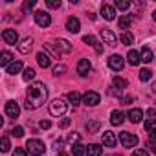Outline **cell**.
<instances>
[{
	"label": "cell",
	"mask_w": 156,
	"mask_h": 156,
	"mask_svg": "<svg viewBox=\"0 0 156 156\" xmlns=\"http://www.w3.org/2000/svg\"><path fill=\"white\" fill-rule=\"evenodd\" d=\"M2 39L6 44H17L19 42V33L15 30H4L2 31Z\"/></svg>",
	"instance_id": "7c38bea8"
},
{
	"label": "cell",
	"mask_w": 156,
	"mask_h": 156,
	"mask_svg": "<svg viewBox=\"0 0 156 156\" xmlns=\"http://www.w3.org/2000/svg\"><path fill=\"white\" fill-rule=\"evenodd\" d=\"M92 70V62L88 61V59H81L79 62H77V73H79L81 77H85V75H88V72Z\"/></svg>",
	"instance_id": "8fae6325"
},
{
	"label": "cell",
	"mask_w": 156,
	"mask_h": 156,
	"mask_svg": "<svg viewBox=\"0 0 156 156\" xmlns=\"http://www.w3.org/2000/svg\"><path fill=\"white\" fill-rule=\"evenodd\" d=\"M83 42H87V44H88V46H92V48L98 44V41H96V37H94V35H85V37H83Z\"/></svg>",
	"instance_id": "d590c367"
},
{
	"label": "cell",
	"mask_w": 156,
	"mask_h": 156,
	"mask_svg": "<svg viewBox=\"0 0 156 156\" xmlns=\"http://www.w3.org/2000/svg\"><path fill=\"white\" fill-rule=\"evenodd\" d=\"M127 61H129L130 66H138V64L141 62V55H140L136 50H129V53H127Z\"/></svg>",
	"instance_id": "ffe728a7"
},
{
	"label": "cell",
	"mask_w": 156,
	"mask_h": 156,
	"mask_svg": "<svg viewBox=\"0 0 156 156\" xmlns=\"http://www.w3.org/2000/svg\"><path fill=\"white\" fill-rule=\"evenodd\" d=\"M46 98H48V88H46L44 83L37 81V83L30 85V88L26 92V108L28 110H37L39 107L44 105Z\"/></svg>",
	"instance_id": "6da1fadb"
},
{
	"label": "cell",
	"mask_w": 156,
	"mask_h": 156,
	"mask_svg": "<svg viewBox=\"0 0 156 156\" xmlns=\"http://www.w3.org/2000/svg\"><path fill=\"white\" fill-rule=\"evenodd\" d=\"M4 110H6V114H8L9 118H19V114H20V107H19L15 101H8Z\"/></svg>",
	"instance_id": "e0dca14e"
},
{
	"label": "cell",
	"mask_w": 156,
	"mask_h": 156,
	"mask_svg": "<svg viewBox=\"0 0 156 156\" xmlns=\"http://www.w3.org/2000/svg\"><path fill=\"white\" fill-rule=\"evenodd\" d=\"M33 17H35L37 26H41V28H48V26L51 24V17H50L48 11H37Z\"/></svg>",
	"instance_id": "52a82bcc"
},
{
	"label": "cell",
	"mask_w": 156,
	"mask_h": 156,
	"mask_svg": "<svg viewBox=\"0 0 156 156\" xmlns=\"http://www.w3.org/2000/svg\"><path fill=\"white\" fill-rule=\"evenodd\" d=\"M13 62V55H11V51H2V55H0V66H4V68H8L9 64Z\"/></svg>",
	"instance_id": "603a6c76"
},
{
	"label": "cell",
	"mask_w": 156,
	"mask_h": 156,
	"mask_svg": "<svg viewBox=\"0 0 156 156\" xmlns=\"http://www.w3.org/2000/svg\"><path fill=\"white\" fill-rule=\"evenodd\" d=\"M152 19H154V22H156V9H154V13H152Z\"/></svg>",
	"instance_id": "816d5d0a"
},
{
	"label": "cell",
	"mask_w": 156,
	"mask_h": 156,
	"mask_svg": "<svg viewBox=\"0 0 156 156\" xmlns=\"http://www.w3.org/2000/svg\"><path fill=\"white\" fill-rule=\"evenodd\" d=\"M37 62H39L41 68H50V66H51V59H50V55L44 53V51H39V53H37Z\"/></svg>",
	"instance_id": "d6986e66"
},
{
	"label": "cell",
	"mask_w": 156,
	"mask_h": 156,
	"mask_svg": "<svg viewBox=\"0 0 156 156\" xmlns=\"http://www.w3.org/2000/svg\"><path fill=\"white\" fill-rule=\"evenodd\" d=\"M112 85H114V88L118 90V96H121V90H125L127 87H129V83L125 81V79H121V77H114V79H112Z\"/></svg>",
	"instance_id": "44dd1931"
},
{
	"label": "cell",
	"mask_w": 156,
	"mask_h": 156,
	"mask_svg": "<svg viewBox=\"0 0 156 156\" xmlns=\"http://www.w3.org/2000/svg\"><path fill=\"white\" fill-rule=\"evenodd\" d=\"M33 6H35V0H26V2L22 4V11H24V13H30Z\"/></svg>",
	"instance_id": "74e56055"
},
{
	"label": "cell",
	"mask_w": 156,
	"mask_h": 156,
	"mask_svg": "<svg viewBox=\"0 0 156 156\" xmlns=\"http://www.w3.org/2000/svg\"><path fill=\"white\" fill-rule=\"evenodd\" d=\"M9 147H11V145H9V138L4 136V138H2V147H0V149H2V152H9Z\"/></svg>",
	"instance_id": "ab89813d"
},
{
	"label": "cell",
	"mask_w": 156,
	"mask_h": 156,
	"mask_svg": "<svg viewBox=\"0 0 156 156\" xmlns=\"http://www.w3.org/2000/svg\"><path fill=\"white\" fill-rule=\"evenodd\" d=\"M119 41H121V44H125V46H130V44L134 42V37H132L130 33L123 31V33H121V37H119Z\"/></svg>",
	"instance_id": "4dcf8cb0"
},
{
	"label": "cell",
	"mask_w": 156,
	"mask_h": 156,
	"mask_svg": "<svg viewBox=\"0 0 156 156\" xmlns=\"http://www.w3.org/2000/svg\"><path fill=\"white\" fill-rule=\"evenodd\" d=\"M51 72H53V75H62V73L66 72V66H64V64H55Z\"/></svg>",
	"instance_id": "8d00e7d4"
},
{
	"label": "cell",
	"mask_w": 156,
	"mask_h": 156,
	"mask_svg": "<svg viewBox=\"0 0 156 156\" xmlns=\"http://www.w3.org/2000/svg\"><path fill=\"white\" fill-rule=\"evenodd\" d=\"M130 24H132V17H130V15H123V17H119V20H118L119 30H129Z\"/></svg>",
	"instance_id": "484cf974"
},
{
	"label": "cell",
	"mask_w": 156,
	"mask_h": 156,
	"mask_svg": "<svg viewBox=\"0 0 156 156\" xmlns=\"http://www.w3.org/2000/svg\"><path fill=\"white\" fill-rule=\"evenodd\" d=\"M70 123H72V119H70V118H62V119L59 121V129H66Z\"/></svg>",
	"instance_id": "7bdbcfd3"
},
{
	"label": "cell",
	"mask_w": 156,
	"mask_h": 156,
	"mask_svg": "<svg viewBox=\"0 0 156 156\" xmlns=\"http://www.w3.org/2000/svg\"><path fill=\"white\" fill-rule=\"evenodd\" d=\"M127 118H129L130 123H140V121L143 119V110H141V108H130V110L127 112Z\"/></svg>",
	"instance_id": "ac0fdd59"
},
{
	"label": "cell",
	"mask_w": 156,
	"mask_h": 156,
	"mask_svg": "<svg viewBox=\"0 0 156 156\" xmlns=\"http://www.w3.org/2000/svg\"><path fill=\"white\" fill-rule=\"evenodd\" d=\"M151 77H152V72H151L149 68H141V70H140V81L145 83V81L151 79Z\"/></svg>",
	"instance_id": "1f68e13d"
},
{
	"label": "cell",
	"mask_w": 156,
	"mask_h": 156,
	"mask_svg": "<svg viewBox=\"0 0 156 156\" xmlns=\"http://www.w3.org/2000/svg\"><path fill=\"white\" fill-rule=\"evenodd\" d=\"M50 48H53L55 55L70 53V51H72V44H70L66 39H57V41H53V44H50Z\"/></svg>",
	"instance_id": "277c9868"
},
{
	"label": "cell",
	"mask_w": 156,
	"mask_h": 156,
	"mask_svg": "<svg viewBox=\"0 0 156 156\" xmlns=\"http://www.w3.org/2000/svg\"><path fill=\"white\" fill-rule=\"evenodd\" d=\"M101 15L105 20H114L116 19V8L110 6V4H103L101 6Z\"/></svg>",
	"instance_id": "4fadbf2b"
},
{
	"label": "cell",
	"mask_w": 156,
	"mask_h": 156,
	"mask_svg": "<svg viewBox=\"0 0 156 156\" xmlns=\"http://www.w3.org/2000/svg\"><path fill=\"white\" fill-rule=\"evenodd\" d=\"M11 134L17 136V138H22V136H24V129H22V127H15V129L11 130Z\"/></svg>",
	"instance_id": "b9f144b4"
},
{
	"label": "cell",
	"mask_w": 156,
	"mask_h": 156,
	"mask_svg": "<svg viewBox=\"0 0 156 156\" xmlns=\"http://www.w3.org/2000/svg\"><path fill=\"white\" fill-rule=\"evenodd\" d=\"M31 48H33V39H31V37L22 39L20 44H19V51H20L22 55H28V53L31 51Z\"/></svg>",
	"instance_id": "2e32d148"
},
{
	"label": "cell",
	"mask_w": 156,
	"mask_h": 156,
	"mask_svg": "<svg viewBox=\"0 0 156 156\" xmlns=\"http://www.w3.org/2000/svg\"><path fill=\"white\" fill-rule=\"evenodd\" d=\"M26 151H28L31 156H41V154H44L46 147H44V143H42L41 140L33 138V140H28V143H26Z\"/></svg>",
	"instance_id": "7a4b0ae2"
},
{
	"label": "cell",
	"mask_w": 156,
	"mask_h": 156,
	"mask_svg": "<svg viewBox=\"0 0 156 156\" xmlns=\"http://www.w3.org/2000/svg\"><path fill=\"white\" fill-rule=\"evenodd\" d=\"M68 101H70L73 107H77V105L81 103V96H79V92H75V90L70 92V94H68Z\"/></svg>",
	"instance_id": "f1b7e54d"
},
{
	"label": "cell",
	"mask_w": 156,
	"mask_h": 156,
	"mask_svg": "<svg viewBox=\"0 0 156 156\" xmlns=\"http://www.w3.org/2000/svg\"><path fill=\"white\" fill-rule=\"evenodd\" d=\"M119 141H121V145L125 147V149H132V147H136L138 145V136L136 134H132V132H119Z\"/></svg>",
	"instance_id": "5b68a950"
},
{
	"label": "cell",
	"mask_w": 156,
	"mask_h": 156,
	"mask_svg": "<svg viewBox=\"0 0 156 156\" xmlns=\"http://www.w3.org/2000/svg\"><path fill=\"white\" fill-rule=\"evenodd\" d=\"M13 156H28V151H26L24 147H17V149L13 151Z\"/></svg>",
	"instance_id": "60d3db41"
},
{
	"label": "cell",
	"mask_w": 156,
	"mask_h": 156,
	"mask_svg": "<svg viewBox=\"0 0 156 156\" xmlns=\"http://www.w3.org/2000/svg\"><path fill=\"white\" fill-rule=\"evenodd\" d=\"M64 26H66V30L70 33H79V30H81V22H79V19H75V17H68Z\"/></svg>",
	"instance_id": "30bf717a"
},
{
	"label": "cell",
	"mask_w": 156,
	"mask_h": 156,
	"mask_svg": "<svg viewBox=\"0 0 156 156\" xmlns=\"http://www.w3.org/2000/svg\"><path fill=\"white\" fill-rule=\"evenodd\" d=\"M152 92H154V94H156V81H154V83H152Z\"/></svg>",
	"instance_id": "f907efd6"
},
{
	"label": "cell",
	"mask_w": 156,
	"mask_h": 156,
	"mask_svg": "<svg viewBox=\"0 0 156 156\" xmlns=\"http://www.w3.org/2000/svg\"><path fill=\"white\" fill-rule=\"evenodd\" d=\"M66 103H64V99H61V98H57V99H53L51 103H50V114L51 116H55V118H61V116H64L66 114Z\"/></svg>",
	"instance_id": "3957f363"
},
{
	"label": "cell",
	"mask_w": 156,
	"mask_h": 156,
	"mask_svg": "<svg viewBox=\"0 0 156 156\" xmlns=\"http://www.w3.org/2000/svg\"><path fill=\"white\" fill-rule=\"evenodd\" d=\"M33 77H35V70L28 66V68L24 70V73H22V79H24V81H31Z\"/></svg>",
	"instance_id": "d6a6232c"
},
{
	"label": "cell",
	"mask_w": 156,
	"mask_h": 156,
	"mask_svg": "<svg viewBox=\"0 0 156 156\" xmlns=\"http://www.w3.org/2000/svg\"><path fill=\"white\" fill-rule=\"evenodd\" d=\"M101 39H103L107 44H110V46L118 42V37H116V35H114V31H112V30H108V28H103V30H101Z\"/></svg>",
	"instance_id": "9a60e30c"
},
{
	"label": "cell",
	"mask_w": 156,
	"mask_h": 156,
	"mask_svg": "<svg viewBox=\"0 0 156 156\" xmlns=\"http://www.w3.org/2000/svg\"><path fill=\"white\" fill-rule=\"evenodd\" d=\"M99 127H101V125H99V121H88V123H87V130H88L90 134H92V132H98V130H99Z\"/></svg>",
	"instance_id": "836d02e7"
},
{
	"label": "cell",
	"mask_w": 156,
	"mask_h": 156,
	"mask_svg": "<svg viewBox=\"0 0 156 156\" xmlns=\"http://www.w3.org/2000/svg\"><path fill=\"white\" fill-rule=\"evenodd\" d=\"M132 156H149V151H145V149H136V151L132 152Z\"/></svg>",
	"instance_id": "f6af8a7d"
},
{
	"label": "cell",
	"mask_w": 156,
	"mask_h": 156,
	"mask_svg": "<svg viewBox=\"0 0 156 156\" xmlns=\"http://www.w3.org/2000/svg\"><path fill=\"white\" fill-rule=\"evenodd\" d=\"M108 66H110V70H114V72H119V70H123V66H125V59L121 57V55H110V59H108Z\"/></svg>",
	"instance_id": "9c48e42d"
},
{
	"label": "cell",
	"mask_w": 156,
	"mask_h": 156,
	"mask_svg": "<svg viewBox=\"0 0 156 156\" xmlns=\"http://www.w3.org/2000/svg\"><path fill=\"white\" fill-rule=\"evenodd\" d=\"M145 130H147L149 134H156V110H154V108H149V110H147Z\"/></svg>",
	"instance_id": "8992f818"
},
{
	"label": "cell",
	"mask_w": 156,
	"mask_h": 156,
	"mask_svg": "<svg viewBox=\"0 0 156 156\" xmlns=\"http://www.w3.org/2000/svg\"><path fill=\"white\" fill-rule=\"evenodd\" d=\"M99 101H101V96H99L98 92H94V90H88V92L83 96V103H85L87 107H96V105H99Z\"/></svg>",
	"instance_id": "ba28073f"
},
{
	"label": "cell",
	"mask_w": 156,
	"mask_h": 156,
	"mask_svg": "<svg viewBox=\"0 0 156 156\" xmlns=\"http://www.w3.org/2000/svg\"><path fill=\"white\" fill-rule=\"evenodd\" d=\"M57 156H70V154H66V152H62V151H59V152H57Z\"/></svg>",
	"instance_id": "681fc988"
},
{
	"label": "cell",
	"mask_w": 156,
	"mask_h": 156,
	"mask_svg": "<svg viewBox=\"0 0 156 156\" xmlns=\"http://www.w3.org/2000/svg\"><path fill=\"white\" fill-rule=\"evenodd\" d=\"M147 149L156 154V140H149V141H147Z\"/></svg>",
	"instance_id": "ee69618b"
},
{
	"label": "cell",
	"mask_w": 156,
	"mask_h": 156,
	"mask_svg": "<svg viewBox=\"0 0 156 156\" xmlns=\"http://www.w3.org/2000/svg\"><path fill=\"white\" fill-rule=\"evenodd\" d=\"M55 147H57V151H61L62 149V140H57L55 141Z\"/></svg>",
	"instance_id": "c3c4849f"
},
{
	"label": "cell",
	"mask_w": 156,
	"mask_h": 156,
	"mask_svg": "<svg viewBox=\"0 0 156 156\" xmlns=\"http://www.w3.org/2000/svg\"><path fill=\"white\" fill-rule=\"evenodd\" d=\"M46 6L50 9H59L61 8V0H46Z\"/></svg>",
	"instance_id": "f35d334b"
},
{
	"label": "cell",
	"mask_w": 156,
	"mask_h": 156,
	"mask_svg": "<svg viewBox=\"0 0 156 156\" xmlns=\"http://www.w3.org/2000/svg\"><path fill=\"white\" fill-rule=\"evenodd\" d=\"M132 4L129 2V0H116V2H114V8L116 9H121V11H125V9H129Z\"/></svg>",
	"instance_id": "f546056e"
},
{
	"label": "cell",
	"mask_w": 156,
	"mask_h": 156,
	"mask_svg": "<svg viewBox=\"0 0 156 156\" xmlns=\"http://www.w3.org/2000/svg\"><path fill=\"white\" fill-rule=\"evenodd\" d=\"M132 103V96H123L121 98V105H130Z\"/></svg>",
	"instance_id": "7dc6e473"
},
{
	"label": "cell",
	"mask_w": 156,
	"mask_h": 156,
	"mask_svg": "<svg viewBox=\"0 0 156 156\" xmlns=\"http://www.w3.org/2000/svg\"><path fill=\"white\" fill-rule=\"evenodd\" d=\"M103 154V147L98 143H90L87 147V156H101Z\"/></svg>",
	"instance_id": "7402d4cb"
},
{
	"label": "cell",
	"mask_w": 156,
	"mask_h": 156,
	"mask_svg": "<svg viewBox=\"0 0 156 156\" xmlns=\"http://www.w3.org/2000/svg\"><path fill=\"white\" fill-rule=\"evenodd\" d=\"M154 59V55H152V51H151V48H147V46H143V50H141V62H151Z\"/></svg>",
	"instance_id": "83f0119b"
},
{
	"label": "cell",
	"mask_w": 156,
	"mask_h": 156,
	"mask_svg": "<svg viewBox=\"0 0 156 156\" xmlns=\"http://www.w3.org/2000/svg\"><path fill=\"white\" fill-rule=\"evenodd\" d=\"M72 154L73 156H85L87 154V147L81 145V143H75V145H72Z\"/></svg>",
	"instance_id": "4316f807"
},
{
	"label": "cell",
	"mask_w": 156,
	"mask_h": 156,
	"mask_svg": "<svg viewBox=\"0 0 156 156\" xmlns=\"http://www.w3.org/2000/svg\"><path fill=\"white\" fill-rule=\"evenodd\" d=\"M123 121H125L123 112H119V110H112V114H110V123H112V125H121Z\"/></svg>",
	"instance_id": "cb8c5ba5"
},
{
	"label": "cell",
	"mask_w": 156,
	"mask_h": 156,
	"mask_svg": "<svg viewBox=\"0 0 156 156\" xmlns=\"http://www.w3.org/2000/svg\"><path fill=\"white\" fill-rule=\"evenodd\" d=\"M66 140H68V143H70V145H75V143H79V140H81V136H79V134H77V132H72V134H70V136H68Z\"/></svg>",
	"instance_id": "e575fe53"
},
{
	"label": "cell",
	"mask_w": 156,
	"mask_h": 156,
	"mask_svg": "<svg viewBox=\"0 0 156 156\" xmlns=\"http://www.w3.org/2000/svg\"><path fill=\"white\" fill-rule=\"evenodd\" d=\"M101 140H103V145H105V147H114V145L118 143L116 134H114V132H110V130H105V132L101 134Z\"/></svg>",
	"instance_id": "5bb4252c"
},
{
	"label": "cell",
	"mask_w": 156,
	"mask_h": 156,
	"mask_svg": "<svg viewBox=\"0 0 156 156\" xmlns=\"http://www.w3.org/2000/svg\"><path fill=\"white\" fill-rule=\"evenodd\" d=\"M20 70H22V62L20 61H13L8 68H6V72L9 73V75H15V73H20Z\"/></svg>",
	"instance_id": "d4e9b609"
},
{
	"label": "cell",
	"mask_w": 156,
	"mask_h": 156,
	"mask_svg": "<svg viewBox=\"0 0 156 156\" xmlns=\"http://www.w3.org/2000/svg\"><path fill=\"white\" fill-rule=\"evenodd\" d=\"M39 127H41V129H42V130H48V129H50V127H51V123H50V121H48V119H42V121H41V123H39Z\"/></svg>",
	"instance_id": "bcb514c9"
}]
</instances>
